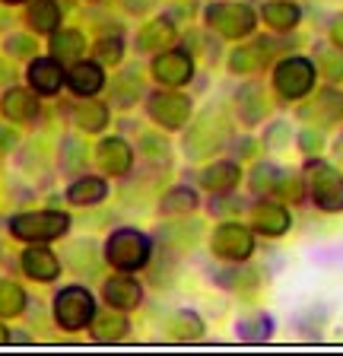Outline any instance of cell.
<instances>
[{
	"mask_svg": "<svg viewBox=\"0 0 343 356\" xmlns=\"http://www.w3.org/2000/svg\"><path fill=\"white\" fill-rule=\"evenodd\" d=\"M105 258H108L112 267H118V270L134 274V270H140V267L147 264L149 242H147V236L137 229H118L108 238V245H105Z\"/></svg>",
	"mask_w": 343,
	"mask_h": 356,
	"instance_id": "6da1fadb",
	"label": "cell"
},
{
	"mask_svg": "<svg viewBox=\"0 0 343 356\" xmlns=\"http://www.w3.org/2000/svg\"><path fill=\"white\" fill-rule=\"evenodd\" d=\"M70 220L67 213H58V210H42V213H19L13 216L10 229L13 236L26 238V242H48V238H60L67 232Z\"/></svg>",
	"mask_w": 343,
	"mask_h": 356,
	"instance_id": "7a4b0ae2",
	"label": "cell"
},
{
	"mask_svg": "<svg viewBox=\"0 0 343 356\" xmlns=\"http://www.w3.org/2000/svg\"><path fill=\"white\" fill-rule=\"evenodd\" d=\"M96 315V305H92V296L83 286H67L60 289L58 299H54V318H58L60 327L67 331H80L86 327Z\"/></svg>",
	"mask_w": 343,
	"mask_h": 356,
	"instance_id": "3957f363",
	"label": "cell"
},
{
	"mask_svg": "<svg viewBox=\"0 0 343 356\" xmlns=\"http://www.w3.org/2000/svg\"><path fill=\"white\" fill-rule=\"evenodd\" d=\"M274 83L283 99H302L315 86V67L306 58H286L276 64Z\"/></svg>",
	"mask_w": 343,
	"mask_h": 356,
	"instance_id": "277c9868",
	"label": "cell"
},
{
	"mask_svg": "<svg viewBox=\"0 0 343 356\" xmlns=\"http://www.w3.org/2000/svg\"><path fill=\"white\" fill-rule=\"evenodd\" d=\"M308 188H312V197L321 210H328V213H340L343 210V175L337 169L315 163L308 169Z\"/></svg>",
	"mask_w": 343,
	"mask_h": 356,
	"instance_id": "5b68a950",
	"label": "cell"
},
{
	"mask_svg": "<svg viewBox=\"0 0 343 356\" xmlns=\"http://www.w3.org/2000/svg\"><path fill=\"white\" fill-rule=\"evenodd\" d=\"M207 26L226 38H245L254 29V13L245 3H213L207 10Z\"/></svg>",
	"mask_w": 343,
	"mask_h": 356,
	"instance_id": "8992f818",
	"label": "cell"
},
{
	"mask_svg": "<svg viewBox=\"0 0 343 356\" xmlns=\"http://www.w3.org/2000/svg\"><path fill=\"white\" fill-rule=\"evenodd\" d=\"M251 248H254L251 232H248L245 226H239V222H223V226L213 232V252L223 261L239 264V261H245L248 254H251Z\"/></svg>",
	"mask_w": 343,
	"mask_h": 356,
	"instance_id": "52a82bcc",
	"label": "cell"
},
{
	"mask_svg": "<svg viewBox=\"0 0 343 356\" xmlns=\"http://www.w3.org/2000/svg\"><path fill=\"white\" fill-rule=\"evenodd\" d=\"M149 118L162 127H185V121L191 118V102L178 92H156L149 96Z\"/></svg>",
	"mask_w": 343,
	"mask_h": 356,
	"instance_id": "ba28073f",
	"label": "cell"
},
{
	"mask_svg": "<svg viewBox=\"0 0 343 356\" xmlns=\"http://www.w3.org/2000/svg\"><path fill=\"white\" fill-rule=\"evenodd\" d=\"M194 74V64L187 58V51H165L153 60V76L162 86H185Z\"/></svg>",
	"mask_w": 343,
	"mask_h": 356,
	"instance_id": "9c48e42d",
	"label": "cell"
},
{
	"mask_svg": "<svg viewBox=\"0 0 343 356\" xmlns=\"http://www.w3.org/2000/svg\"><path fill=\"white\" fill-rule=\"evenodd\" d=\"M105 299L112 309H121V312H131L134 305H140L143 299V289L134 277H127V270H121L118 277H108L105 283Z\"/></svg>",
	"mask_w": 343,
	"mask_h": 356,
	"instance_id": "30bf717a",
	"label": "cell"
},
{
	"mask_svg": "<svg viewBox=\"0 0 343 356\" xmlns=\"http://www.w3.org/2000/svg\"><path fill=\"white\" fill-rule=\"evenodd\" d=\"M223 121H217V118H203L201 124L194 127V131L187 134V153L194 156H210V153H217L219 147H223Z\"/></svg>",
	"mask_w": 343,
	"mask_h": 356,
	"instance_id": "8fae6325",
	"label": "cell"
},
{
	"mask_svg": "<svg viewBox=\"0 0 343 356\" xmlns=\"http://www.w3.org/2000/svg\"><path fill=\"white\" fill-rule=\"evenodd\" d=\"M64 70H60V60L54 58V60H48V58H42V60H32V67H29V83H32V89L35 92H42V96H51V92H58L60 86H64Z\"/></svg>",
	"mask_w": 343,
	"mask_h": 356,
	"instance_id": "7c38bea8",
	"label": "cell"
},
{
	"mask_svg": "<svg viewBox=\"0 0 343 356\" xmlns=\"http://www.w3.org/2000/svg\"><path fill=\"white\" fill-rule=\"evenodd\" d=\"M254 229L261 232V236H283L290 229V210L283 204H258L254 207Z\"/></svg>",
	"mask_w": 343,
	"mask_h": 356,
	"instance_id": "4fadbf2b",
	"label": "cell"
},
{
	"mask_svg": "<svg viewBox=\"0 0 343 356\" xmlns=\"http://www.w3.org/2000/svg\"><path fill=\"white\" fill-rule=\"evenodd\" d=\"M99 163H102V169L108 172V175H124L127 169H131V163H134V153H131V147H127L124 140H118V137H108V140L99 143Z\"/></svg>",
	"mask_w": 343,
	"mask_h": 356,
	"instance_id": "5bb4252c",
	"label": "cell"
},
{
	"mask_svg": "<svg viewBox=\"0 0 343 356\" xmlns=\"http://www.w3.org/2000/svg\"><path fill=\"white\" fill-rule=\"evenodd\" d=\"M23 270L29 277H35V280H54V277L60 274V264H58V258H54L48 248L32 245L29 252L23 254Z\"/></svg>",
	"mask_w": 343,
	"mask_h": 356,
	"instance_id": "9a60e30c",
	"label": "cell"
},
{
	"mask_svg": "<svg viewBox=\"0 0 343 356\" xmlns=\"http://www.w3.org/2000/svg\"><path fill=\"white\" fill-rule=\"evenodd\" d=\"M102 67L99 64H74L70 67V74H67V86L74 89L76 96H92V92H99L102 89Z\"/></svg>",
	"mask_w": 343,
	"mask_h": 356,
	"instance_id": "2e32d148",
	"label": "cell"
},
{
	"mask_svg": "<svg viewBox=\"0 0 343 356\" xmlns=\"http://www.w3.org/2000/svg\"><path fill=\"white\" fill-rule=\"evenodd\" d=\"M0 108H3V115L10 121H32L38 111V102L29 89H10L3 102H0Z\"/></svg>",
	"mask_w": 343,
	"mask_h": 356,
	"instance_id": "e0dca14e",
	"label": "cell"
},
{
	"mask_svg": "<svg viewBox=\"0 0 343 356\" xmlns=\"http://www.w3.org/2000/svg\"><path fill=\"white\" fill-rule=\"evenodd\" d=\"M172 42H175V26H172L169 19H156V22H149L147 29L140 32V38H137V44H140V51H147V54H159L162 48H169Z\"/></svg>",
	"mask_w": 343,
	"mask_h": 356,
	"instance_id": "ac0fdd59",
	"label": "cell"
},
{
	"mask_svg": "<svg viewBox=\"0 0 343 356\" xmlns=\"http://www.w3.org/2000/svg\"><path fill=\"white\" fill-rule=\"evenodd\" d=\"M201 181H203V188L207 191H213V194H226V191H232V188L239 185V165L235 163H213L207 172L201 175Z\"/></svg>",
	"mask_w": 343,
	"mask_h": 356,
	"instance_id": "d6986e66",
	"label": "cell"
},
{
	"mask_svg": "<svg viewBox=\"0 0 343 356\" xmlns=\"http://www.w3.org/2000/svg\"><path fill=\"white\" fill-rule=\"evenodd\" d=\"M92 334H96V341H121L127 334V318L118 312H102V315H92Z\"/></svg>",
	"mask_w": 343,
	"mask_h": 356,
	"instance_id": "ffe728a7",
	"label": "cell"
},
{
	"mask_svg": "<svg viewBox=\"0 0 343 356\" xmlns=\"http://www.w3.org/2000/svg\"><path fill=\"white\" fill-rule=\"evenodd\" d=\"M264 19H267L270 29L286 32L299 22V7L296 3H286V0H270L267 7H264Z\"/></svg>",
	"mask_w": 343,
	"mask_h": 356,
	"instance_id": "44dd1931",
	"label": "cell"
},
{
	"mask_svg": "<svg viewBox=\"0 0 343 356\" xmlns=\"http://www.w3.org/2000/svg\"><path fill=\"white\" fill-rule=\"evenodd\" d=\"M105 194H108V185H105L102 178L86 175V178H80V181H74V185H70L67 197L74 200V204H99Z\"/></svg>",
	"mask_w": 343,
	"mask_h": 356,
	"instance_id": "7402d4cb",
	"label": "cell"
},
{
	"mask_svg": "<svg viewBox=\"0 0 343 356\" xmlns=\"http://www.w3.org/2000/svg\"><path fill=\"white\" fill-rule=\"evenodd\" d=\"M60 22V10L51 0H32L29 7V26L35 32H54Z\"/></svg>",
	"mask_w": 343,
	"mask_h": 356,
	"instance_id": "603a6c76",
	"label": "cell"
},
{
	"mask_svg": "<svg viewBox=\"0 0 343 356\" xmlns=\"http://www.w3.org/2000/svg\"><path fill=\"white\" fill-rule=\"evenodd\" d=\"M235 108H239V115L248 121V124H254V121H261V115L267 111V105H264V92L261 86H245L235 96Z\"/></svg>",
	"mask_w": 343,
	"mask_h": 356,
	"instance_id": "cb8c5ba5",
	"label": "cell"
},
{
	"mask_svg": "<svg viewBox=\"0 0 343 356\" xmlns=\"http://www.w3.org/2000/svg\"><path fill=\"white\" fill-rule=\"evenodd\" d=\"M83 48H86V42H83V35L74 29H64L51 38V54L58 60H76L83 54Z\"/></svg>",
	"mask_w": 343,
	"mask_h": 356,
	"instance_id": "d4e9b609",
	"label": "cell"
},
{
	"mask_svg": "<svg viewBox=\"0 0 343 356\" xmlns=\"http://www.w3.org/2000/svg\"><path fill=\"white\" fill-rule=\"evenodd\" d=\"M169 334H172V341H197L203 334V321L197 318L194 312H178L169 321Z\"/></svg>",
	"mask_w": 343,
	"mask_h": 356,
	"instance_id": "484cf974",
	"label": "cell"
},
{
	"mask_svg": "<svg viewBox=\"0 0 343 356\" xmlns=\"http://www.w3.org/2000/svg\"><path fill=\"white\" fill-rule=\"evenodd\" d=\"M74 118L83 131H102L108 124V108L102 102H83V105H76Z\"/></svg>",
	"mask_w": 343,
	"mask_h": 356,
	"instance_id": "4316f807",
	"label": "cell"
},
{
	"mask_svg": "<svg viewBox=\"0 0 343 356\" xmlns=\"http://www.w3.org/2000/svg\"><path fill=\"white\" fill-rule=\"evenodd\" d=\"M194 207H197V194L191 188H172L162 197V204H159L162 213H191Z\"/></svg>",
	"mask_w": 343,
	"mask_h": 356,
	"instance_id": "83f0119b",
	"label": "cell"
},
{
	"mask_svg": "<svg viewBox=\"0 0 343 356\" xmlns=\"http://www.w3.org/2000/svg\"><path fill=\"white\" fill-rule=\"evenodd\" d=\"M264 60H267V54H261V44H258V48H239L232 54L229 67L235 74H254L258 67H264Z\"/></svg>",
	"mask_w": 343,
	"mask_h": 356,
	"instance_id": "f1b7e54d",
	"label": "cell"
},
{
	"mask_svg": "<svg viewBox=\"0 0 343 356\" xmlns=\"http://www.w3.org/2000/svg\"><path fill=\"white\" fill-rule=\"evenodd\" d=\"M26 309V293L16 283H0V315H7V318H13V315H19V312Z\"/></svg>",
	"mask_w": 343,
	"mask_h": 356,
	"instance_id": "f546056e",
	"label": "cell"
},
{
	"mask_svg": "<svg viewBox=\"0 0 343 356\" xmlns=\"http://www.w3.org/2000/svg\"><path fill=\"white\" fill-rule=\"evenodd\" d=\"M276 185H280V172L274 169V165H258V169L251 172V188L258 194H270V191H276Z\"/></svg>",
	"mask_w": 343,
	"mask_h": 356,
	"instance_id": "4dcf8cb0",
	"label": "cell"
},
{
	"mask_svg": "<svg viewBox=\"0 0 343 356\" xmlns=\"http://www.w3.org/2000/svg\"><path fill=\"white\" fill-rule=\"evenodd\" d=\"M318 105L321 108H306V118H318L321 111H328V118H340L343 115V96H337V92H321Z\"/></svg>",
	"mask_w": 343,
	"mask_h": 356,
	"instance_id": "1f68e13d",
	"label": "cell"
},
{
	"mask_svg": "<svg viewBox=\"0 0 343 356\" xmlns=\"http://www.w3.org/2000/svg\"><path fill=\"white\" fill-rule=\"evenodd\" d=\"M318 64H321V70H324V76H328V80H343V54L337 51V48L321 51Z\"/></svg>",
	"mask_w": 343,
	"mask_h": 356,
	"instance_id": "d6a6232c",
	"label": "cell"
},
{
	"mask_svg": "<svg viewBox=\"0 0 343 356\" xmlns=\"http://www.w3.org/2000/svg\"><path fill=\"white\" fill-rule=\"evenodd\" d=\"M96 60L99 64H118L121 60V42L118 38H102L96 44Z\"/></svg>",
	"mask_w": 343,
	"mask_h": 356,
	"instance_id": "836d02e7",
	"label": "cell"
},
{
	"mask_svg": "<svg viewBox=\"0 0 343 356\" xmlns=\"http://www.w3.org/2000/svg\"><path fill=\"white\" fill-rule=\"evenodd\" d=\"M7 54L29 58V54H35V42H32L29 35H13V38H7Z\"/></svg>",
	"mask_w": 343,
	"mask_h": 356,
	"instance_id": "e575fe53",
	"label": "cell"
},
{
	"mask_svg": "<svg viewBox=\"0 0 343 356\" xmlns=\"http://www.w3.org/2000/svg\"><path fill=\"white\" fill-rule=\"evenodd\" d=\"M302 149H306V153H312V156H318L321 153V137H318V134H312V131L302 134Z\"/></svg>",
	"mask_w": 343,
	"mask_h": 356,
	"instance_id": "d590c367",
	"label": "cell"
},
{
	"mask_svg": "<svg viewBox=\"0 0 343 356\" xmlns=\"http://www.w3.org/2000/svg\"><path fill=\"white\" fill-rule=\"evenodd\" d=\"M331 38H334V44H340L343 48V16H337L334 26H331Z\"/></svg>",
	"mask_w": 343,
	"mask_h": 356,
	"instance_id": "8d00e7d4",
	"label": "cell"
},
{
	"mask_svg": "<svg viewBox=\"0 0 343 356\" xmlns=\"http://www.w3.org/2000/svg\"><path fill=\"white\" fill-rule=\"evenodd\" d=\"M16 143V134L7 131V127H0V149H10Z\"/></svg>",
	"mask_w": 343,
	"mask_h": 356,
	"instance_id": "74e56055",
	"label": "cell"
},
{
	"mask_svg": "<svg viewBox=\"0 0 343 356\" xmlns=\"http://www.w3.org/2000/svg\"><path fill=\"white\" fill-rule=\"evenodd\" d=\"M0 343H7V327L0 325Z\"/></svg>",
	"mask_w": 343,
	"mask_h": 356,
	"instance_id": "f35d334b",
	"label": "cell"
}]
</instances>
